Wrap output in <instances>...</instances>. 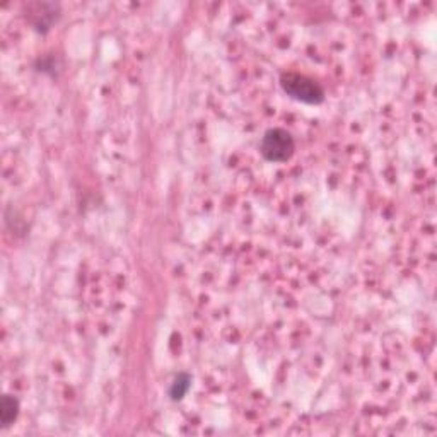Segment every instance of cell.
Wrapping results in <instances>:
<instances>
[{
    "instance_id": "cell-1",
    "label": "cell",
    "mask_w": 437,
    "mask_h": 437,
    "mask_svg": "<svg viewBox=\"0 0 437 437\" xmlns=\"http://www.w3.org/2000/svg\"><path fill=\"white\" fill-rule=\"evenodd\" d=\"M284 93L305 105H319L324 101V89L314 79L297 72H287L280 77Z\"/></svg>"
},
{
    "instance_id": "cell-2",
    "label": "cell",
    "mask_w": 437,
    "mask_h": 437,
    "mask_svg": "<svg viewBox=\"0 0 437 437\" xmlns=\"http://www.w3.org/2000/svg\"><path fill=\"white\" fill-rule=\"evenodd\" d=\"M295 151V140L293 133L285 128H270L261 137L260 152L270 162H285L293 157Z\"/></svg>"
},
{
    "instance_id": "cell-3",
    "label": "cell",
    "mask_w": 437,
    "mask_h": 437,
    "mask_svg": "<svg viewBox=\"0 0 437 437\" xmlns=\"http://www.w3.org/2000/svg\"><path fill=\"white\" fill-rule=\"evenodd\" d=\"M33 18L31 23L36 28V31L47 33L53 23L58 19V6L57 4H35L33 6Z\"/></svg>"
},
{
    "instance_id": "cell-4",
    "label": "cell",
    "mask_w": 437,
    "mask_h": 437,
    "mask_svg": "<svg viewBox=\"0 0 437 437\" xmlns=\"http://www.w3.org/2000/svg\"><path fill=\"white\" fill-rule=\"evenodd\" d=\"M19 410V399L12 395H4L2 402H0V422H2L4 429L11 427L18 420Z\"/></svg>"
},
{
    "instance_id": "cell-5",
    "label": "cell",
    "mask_w": 437,
    "mask_h": 437,
    "mask_svg": "<svg viewBox=\"0 0 437 437\" xmlns=\"http://www.w3.org/2000/svg\"><path fill=\"white\" fill-rule=\"evenodd\" d=\"M191 388V376L188 373H180L173 378L171 385L168 388V395L173 402H180L186 397Z\"/></svg>"
}]
</instances>
